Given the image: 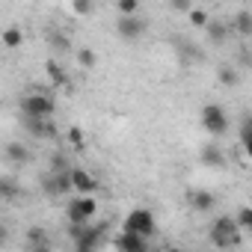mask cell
I'll list each match as a JSON object with an SVG mask.
<instances>
[{
  "label": "cell",
  "instance_id": "6da1fadb",
  "mask_svg": "<svg viewBox=\"0 0 252 252\" xmlns=\"http://www.w3.org/2000/svg\"><path fill=\"white\" fill-rule=\"evenodd\" d=\"M211 243L217 249H234L240 246V225L234 217H217L211 225Z\"/></svg>",
  "mask_w": 252,
  "mask_h": 252
},
{
  "label": "cell",
  "instance_id": "7a4b0ae2",
  "mask_svg": "<svg viewBox=\"0 0 252 252\" xmlns=\"http://www.w3.org/2000/svg\"><path fill=\"white\" fill-rule=\"evenodd\" d=\"M21 113L24 119H51L57 113V101L51 92H27L21 98Z\"/></svg>",
  "mask_w": 252,
  "mask_h": 252
},
{
  "label": "cell",
  "instance_id": "3957f363",
  "mask_svg": "<svg viewBox=\"0 0 252 252\" xmlns=\"http://www.w3.org/2000/svg\"><path fill=\"white\" fill-rule=\"evenodd\" d=\"M155 214L149 211V208H134V211H128V217H125V222H122V231H128V234H140V237H152L155 234Z\"/></svg>",
  "mask_w": 252,
  "mask_h": 252
},
{
  "label": "cell",
  "instance_id": "277c9868",
  "mask_svg": "<svg viewBox=\"0 0 252 252\" xmlns=\"http://www.w3.org/2000/svg\"><path fill=\"white\" fill-rule=\"evenodd\" d=\"M65 214H68L71 225H86L98 214V202H95V196H74V199H68Z\"/></svg>",
  "mask_w": 252,
  "mask_h": 252
},
{
  "label": "cell",
  "instance_id": "5b68a950",
  "mask_svg": "<svg viewBox=\"0 0 252 252\" xmlns=\"http://www.w3.org/2000/svg\"><path fill=\"white\" fill-rule=\"evenodd\" d=\"M199 119H202V128H205L214 140L228 131V113H225L220 104H205L202 113H199Z\"/></svg>",
  "mask_w": 252,
  "mask_h": 252
},
{
  "label": "cell",
  "instance_id": "8992f818",
  "mask_svg": "<svg viewBox=\"0 0 252 252\" xmlns=\"http://www.w3.org/2000/svg\"><path fill=\"white\" fill-rule=\"evenodd\" d=\"M42 187H45L48 196H65V193H71V190H74V187H71V169H65V172H51V175L42 181Z\"/></svg>",
  "mask_w": 252,
  "mask_h": 252
},
{
  "label": "cell",
  "instance_id": "52a82bcc",
  "mask_svg": "<svg viewBox=\"0 0 252 252\" xmlns=\"http://www.w3.org/2000/svg\"><path fill=\"white\" fill-rule=\"evenodd\" d=\"M146 18H137V15H131V18H119L116 21V33L122 36V39H128V42H134V39H140L143 33H146Z\"/></svg>",
  "mask_w": 252,
  "mask_h": 252
},
{
  "label": "cell",
  "instance_id": "ba28073f",
  "mask_svg": "<svg viewBox=\"0 0 252 252\" xmlns=\"http://www.w3.org/2000/svg\"><path fill=\"white\" fill-rule=\"evenodd\" d=\"M113 246H116V252H149V240L140 234H128V231L116 234Z\"/></svg>",
  "mask_w": 252,
  "mask_h": 252
},
{
  "label": "cell",
  "instance_id": "9c48e42d",
  "mask_svg": "<svg viewBox=\"0 0 252 252\" xmlns=\"http://www.w3.org/2000/svg\"><path fill=\"white\" fill-rule=\"evenodd\" d=\"M71 187H74V193H77V196H92V193L98 190V181H95L86 169L74 166V169H71Z\"/></svg>",
  "mask_w": 252,
  "mask_h": 252
},
{
  "label": "cell",
  "instance_id": "30bf717a",
  "mask_svg": "<svg viewBox=\"0 0 252 252\" xmlns=\"http://www.w3.org/2000/svg\"><path fill=\"white\" fill-rule=\"evenodd\" d=\"M24 128L36 140H54L57 137V128H54L51 119H24Z\"/></svg>",
  "mask_w": 252,
  "mask_h": 252
},
{
  "label": "cell",
  "instance_id": "8fae6325",
  "mask_svg": "<svg viewBox=\"0 0 252 252\" xmlns=\"http://www.w3.org/2000/svg\"><path fill=\"white\" fill-rule=\"evenodd\" d=\"M187 202H190V208L199 211V214H208V211L217 208V196H214L211 190H187Z\"/></svg>",
  "mask_w": 252,
  "mask_h": 252
},
{
  "label": "cell",
  "instance_id": "7c38bea8",
  "mask_svg": "<svg viewBox=\"0 0 252 252\" xmlns=\"http://www.w3.org/2000/svg\"><path fill=\"white\" fill-rule=\"evenodd\" d=\"M199 160H202L205 166H214V169H222V166H225V155H222V149H220L217 143H205L202 152H199Z\"/></svg>",
  "mask_w": 252,
  "mask_h": 252
},
{
  "label": "cell",
  "instance_id": "4fadbf2b",
  "mask_svg": "<svg viewBox=\"0 0 252 252\" xmlns=\"http://www.w3.org/2000/svg\"><path fill=\"white\" fill-rule=\"evenodd\" d=\"M231 30L237 36H252V12L249 9H237L231 18Z\"/></svg>",
  "mask_w": 252,
  "mask_h": 252
},
{
  "label": "cell",
  "instance_id": "5bb4252c",
  "mask_svg": "<svg viewBox=\"0 0 252 252\" xmlns=\"http://www.w3.org/2000/svg\"><path fill=\"white\" fill-rule=\"evenodd\" d=\"M45 71H48V80L54 86H68V74H65V68L57 60H45Z\"/></svg>",
  "mask_w": 252,
  "mask_h": 252
},
{
  "label": "cell",
  "instance_id": "9a60e30c",
  "mask_svg": "<svg viewBox=\"0 0 252 252\" xmlns=\"http://www.w3.org/2000/svg\"><path fill=\"white\" fill-rule=\"evenodd\" d=\"M24 243H27L30 249H39V246H51V243H48V231H45L42 225H30V228L24 231Z\"/></svg>",
  "mask_w": 252,
  "mask_h": 252
},
{
  "label": "cell",
  "instance_id": "2e32d148",
  "mask_svg": "<svg viewBox=\"0 0 252 252\" xmlns=\"http://www.w3.org/2000/svg\"><path fill=\"white\" fill-rule=\"evenodd\" d=\"M205 30H208V42H214V45H222V42L228 39V33H231V24H222V21H211Z\"/></svg>",
  "mask_w": 252,
  "mask_h": 252
},
{
  "label": "cell",
  "instance_id": "e0dca14e",
  "mask_svg": "<svg viewBox=\"0 0 252 252\" xmlns=\"http://www.w3.org/2000/svg\"><path fill=\"white\" fill-rule=\"evenodd\" d=\"M217 80L231 89V86L240 83V68H237V65H220V68H217Z\"/></svg>",
  "mask_w": 252,
  "mask_h": 252
},
{
  "label": "cell",
  "instance_id": "ac0fdd59",
  "mask_svg": "<svg viewBox=\"0 0 252 252\" xmlns=\"http://www.w3.org/2000/svg\"><path fill=\"white\" fill-rule=\"evenodd\" d=\"M240 146H243L246 158L252 160V116H246L243 125H240Z\"/></svg>",
  "mask_w": 252,
  "mask_h": 252
},
{
  "label": "cell",
  "instance_id": "d6986e66",
  "mask_svg": "<svg viewBox=\"0 0 252 252\" xmlns=\"http://www.w3.org/2000/svg\"><path fill=\"white\" fill-rule=\"evenodd\" d=\"M6 158H9L12 163H27V160H30V152H27V146H21V143H9V146H6Z\"/></svg>",
  "mask_w": 252,
  "mask_h": 252
},
{
  "label": "cell",
  "instance_id": "ffe728a7",
  "mask_svg": "<svg viewBox=\"0 0 252 252\" xmlns=\"http://www.w3.org/2000/svg\"><path fill=\"white\" fill-rule=\"evenodd\" d=\"M74 57H77V65H80V68H95V65H98V54H95L92 48H77Z\"/></svg>",
  "mask_w": 252,
  "mask_h": 252
},
{
  "label": "cell",
  "instance_id": "44dd1931",
  "mask_svg": "<svg viewBox=\"0 0 252 252\" xmlns=\"http://www.w3.org/2000/svg\"><path fill=\"white\" fill-rule=\"evenodd\" d=\"M0 39H3V48H21V42H24V33H21L18 27H6Z\"/></svg>",
  "mask_w": 252,
  "mask_h": 252
},
{
  "label": "cell",
  "instance_id": "7402d4cb",
  "mask_svg": "<svg viewBox=\"0 0 252 252\" xmlns=\"http://www.w3.org/2000/svg\"><path fill=\"white\" fill-rule=\"evenodd\" d=\"M187 18H190V24H193V27H208V24H211V15H208V9H199V6H193Z\"/></svg>",
  "mask_w": 252,
  "mask_h": 252
},
{
  "label": "cell",
  "instance_id": "603a6c76",
  "mask_svg": "<svg viewBox=\"0 0 252 252\" xmlns=\"http://www.w3.org/2000/svg\"><path fill=\"white\" fill-rule=\"evenodd\" d=\"M119 18H131V15H137V9H140V3L137 0H119Z\"/></svg>",
  "mask_w": 252,
  "mask_h": 252
},
{
  "label": "cell",
  "instance_id": "cb8c5ba5",
  "mask_svg": "<svg viewBox=\"0 0 252 252\" xmlns=\"http://www.w3.org/2000/svg\"><path fill=\"white\" fill-rule=\"evenodd\" d=\"M234 220H237L240 231H252V208H249V205H246V208H240Z\"/></svg>",
  "mask_w": 252,
  "mask_h": 252
},
{
  "label": "cell",
  "instance_id": "d4e9b609",
  "mask_svg": "<svg viewBox=\"0 0 252 252\" xmlns=\"http://www.w3.org/2000/svg\"><path fill=\"white\" fill-rule=\"evenodd\" d=\"M65 140H68V143H71V149H77V152L86 146V137H83V131H80V128H68Z\"/></svg>",
  "mask_w": 252,
  "mask_h": 252
},
{
  "label": "cell",
  "instance_id": "484cf974",
  "mask_svg": "<svg viewBox=\"0 0 252 252\" xmlns=\"http://www.w3.org/2000/svg\"><path fill=\"white\" fill-rule=\"evenodd\" d=\"M0 193H3V199H15V193H18L15 181L12 178H0Z\"/></svg>",
  "mask_w": 252,
  "mask_h": 252
},
{
  "label": "cell",
  "instance_id": "4316f807",
  "mask_svg": "<svg viewBox=\"0 0 252 252\" xmlns=\"http://www.w3.org/2000/svg\"><path fill=\"white\" fill-rule=\"evenodd\" d=\"M48 42H51V45H57L60 51H68V39H65L63 33H54V30H51V33H48Z\"/></svg>",
  "mask_w": 252,
  "mask_h": 252
},
{
  "label": "cell",
  "instance_id": "83f0119b",
  "mask_svg": "<svg viewBox=\"0 0 252 252\" xmlns=\"http://www.w3.org/2000/svg\"><path fill=\"white\" fill-rule=\"evenodd\" d=\"M240 65H246V68H252V54H249L246 48H240V51H237V68H240Z\"/></svg>",
  "mask_w": 252,
  "mask_h": 252
},
{
  "label": "cell",
  "instance_id": "f1b7e54d",
  "mask_svg": "<svg viewBox=\"0 0 252 252\" xmlns=\"http://www.w3.org/2000/svg\"><path fill=\"white\" fill-rule=\"evenodd\" d=\"M71 12L86 15V12H92V6H89V3H83V0H77V3H71Z\"/></svg>",
  "mask_w": 252,
  "mask_h": 252
},
{
  "label": "cell",
  "instance_id": "f546056e",
  "mask_svg": "<svg viewBox=\"0 0 252 252\" xmlns=\"http://www.w3.org/2000/svg\"><path fill=\"white\" fill-rule=\"evenodd\" d=\"M30 252H54L51 246H39V249H30Z\"/></svg>",
  "mask_w": 252,
  "mask_h": 252
},
{
  "label": "cell",
  "instance_id": "4dcf8cb0",
  "mask_svg": "<svg viewBox=\"0 0 252 252\" xmlns=\"http://www.w3.org/2000/svg\"><path fill=\"white\" fill-rule=\"evenodd\" d=\"M74 252H95V249H86V246H74Z\"/></svg>",
  "mask_w": 252,
  "mask_h": 252
},
{
  "label": "cell",
  "instance_id": "1f68e13d",
  "mask_svg": "<svg viewBox=\"0 0 252 252\" xmlns=\"http://www.w3.org/2000/svg\"><path fill=\"white\" fill-rule=\"evenodd\" d=\"M166 252H184V249H178V246H169V249H166Z\"/></svg>",
  "mask_w": 252,
  "mask_h": 252
}]
</instances>
